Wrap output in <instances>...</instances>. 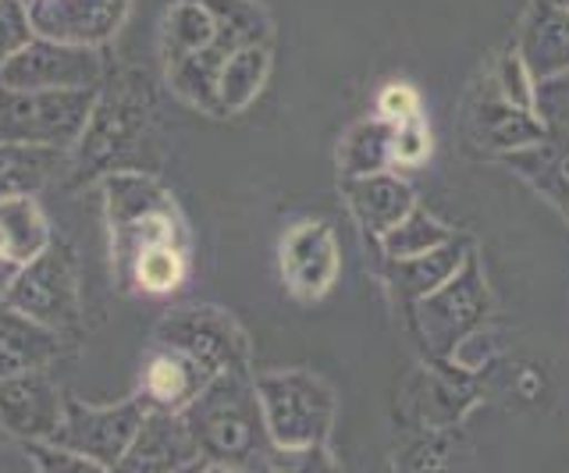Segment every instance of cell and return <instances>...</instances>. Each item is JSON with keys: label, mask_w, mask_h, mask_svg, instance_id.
<instances>
[{"label": "cell", "mask_w": 569, "mask_h": 473, "mask_svg": "<svg viewBox=\"0 0 569 473\" xmlns=\"http://www.w3.org/2000/svg\"><path fill=\"white\" fill-rule=\"evenodd\" d=\"M157 121V97L147 72L139 68H107L97 85L93 114L71 150L68 179L76 185L100 182L111 171H150L142 164Z\"/></svg>", "instance_id": "cell-1"}, {"label": "cell", "mask_w": 569, "mask_h": 473, "mask_svg": "<svg viewBox=\"0 0 569 473\" xmlns=\"http://www.w3.org/2000/svg\"><path fill=\"white\" fill-rule=\"evenodd\" d=\"M107 232H111V268L124 292L136 264L164 246L189 250V228L171 189L153 171H111L100 179Z\"/></svg>", "instance_id": "cell-2"}, {"label": "cell", "mask_w": 569, "mask_h": 473, "mask_svg": "<svg viewBox=\"0 0 569 473\" xmlns=\"http://www.w3.org/2000/svg\"><path fill=\"white\" fill-rule=\"evenodd\" d=\"M203 463L267 470L274 442L267 434L253 374H218L182 410Z\"/></svg>", "instance_id": "cell-3"}, {"label": "cell", "mask_w": 569, "mask_h": 473, "mask_svg": "<svg viewBox=\"0 0 569 473\" xmlns=\"http://www.w3.org/2000/svg\"><path fill=\"white\" fill-rule=\"evenodd\" d=\"M4 303L22 310L32 321L47 324L50 331H58V335L79 342L86 321V300H82L79 253L71 250V242L50 239V246L40 256H32L29 264L18 268Z\"/></svg>", "instance_id": "cell-4"}, {"label": "cell", "mask_w": 569, "mask_h": 473, "mask_svg": "<svg viewBox=\"0 0 569 473\" xmlns=\"http://www.w3.org/2000/svg\"><path fill=\"white\" fill-rule=\"evenodd\" d=\"M93 90H4L0 85V139L76 150L93 114Z\"/></svg>", "instance_id": "cell-5"}, {"label": "cell", "mask_w": 569, "mask_h": 473, "mask_svg": "<svg viewBox=\"0 0 569 473\" xmlns=\"http://www.w3.org/2000/svg\"><path fill=\"white\" fill-rule=\"evenodd\" d=\"M253 384L274 445L328 442L335 424V392L325 381L310 371H274L257 374Z\"/></svg>", "instance_id": "cell-6"}, {"label": "cell", "mask_w": 569, "mask_h": 473, "mask_svg": "<svg viewBox=\"0 0 569 473\" xmlns=\"http://www.w3.org/2000/svg\"><path fill=\"white\" fill-rule=\"evenodd\" d=\"M153 345H168L218 374H249V342L218 306H186L153 328Z\"/></svg>", "instance_id": "cell-7"}, {"label": "cell", "mask_w": 569, "mask_h": 473, "mask_svg": "<svg viewBox=\"0 0 569 473\" xmlns=\"http://www.w3.org/2000/svg\"><path fill=\"white\" fill-rule=\"evenodd\" d=\"M147 413L150 406L139 392L121 402H111V406H93V402L68 392L61 427L53 431L50 442L79 455H89V460H97L103 466H114L124 455V449H129Z\"/></svg>", "instance_id": "cell-8"}, {"label": "cell", "mask_w": 569, "mask_h": 473, "mask_svg": "<svg viewBox=\"0 0 569 473\" xmlns=\"http://www.w3.org/2000/svg\"><path fill=\"white\" fill-rule=\"evenodd\" d=\"M107 76L97 47H71L32 37L18 54L0 64L4 90H93Z\"/></svg>", "instance_id": "cell-9"}, {"label": "cell", "mask_w": 569, "mask_h": 473, "mask_svg": "<svg viewBox=\"0 0 569 473\" xmlns=\"http://www.w3.org/2000/svg\"><path fill=\"white\" fill-rule=\"evenodd\" d=\"M485 310H488V292H485V282H480L477 260L467 256L462 260V271H456L449 282L435 289L431 295L417 300V321L435 353H449L470 328H477V321L485 318Z\"/></svg>", "instance_id": "cell-10"}, {"label": "cell", "mask_w": 569, "mask_h": 473, "mask_svg": "<svg viewBox=\"0 0 569 473\" xmlns=\"http://www.w3.org/2000/svg\"><path fill=\"white\" fill-rule=\"evenodd\" d=\"M32 32L71 47H107L132 11V0H26Z\"/></svg>", "instance_id": "cell-11"}, {"label": "cell", "mask_w": 569, "mask_h": 473, "mask_svg": "<svg viewBox=\"0 0 569 473\" xmlns=\"http://www.w3.org/2000/svg\"><path fill=\"white\" fill-rule=\"evenodd\" d=\"M64 389L50 371H29L0 381V431L18 445L50 442L64 416Z\"/></svg>", "instance_id": "cell-12"}, {"label": "cell", "mask_w": 569, "mask_h": 473, "mask_svg": "<svg viewBox=\"0 0 569 473\" xmlns=\"http://www.w3.org/2000/svg\"><path fill=\"white\" fill-rule=\"evenodd\" d=\"M462 121H467V132L473 143L488 147L495 153L523 150L548 135L545 118L538 111H527L520 103L506 100L502 90L495 85V79L473 85V93L467 100V118Z\"/></svg>", "instance_id": "cell-13"}, {"label": "cell", "mask_w": 569, "mask_h": 473, "mask_svg": "<svg viewBox=\"0 0 569 473\" xmlns=\"http://www.w3.org/2000/svg\"><path fill=\"white\" fill-rule=\"evenodd\" d=\"M203 463L182 413L150 410L111 473H182Z\"/></svg>", "instance_id": "cell-14"}, {"label": "cell", "mask_w": 569, "mask_h": 473, "mask_svg": "<svg viewBox=\"0 0 569 473\" xmlns=\"http://www.w3.org/2000/svg\"><path fill=\"white\" fill-rule=\"evenodd\" d=\"M281 278L296 300H320L338 278V242L325 221H302L281 239Z\"/></svg>", "instance_id": "cell-15"}, {"label": "cell", "mask_w": 569, "mask_h": 473, "mask_svg": "<svg viewBox=\"0 0 569 473\" xmlns=\"http://www.w3.org/2000/svg\"><path fill=\"white\" fill-rule=\"evenodd\" d=\"M76 353V342L26 318L22 310L0 303V381L29 371H50L53 363Z\"/></svg>", "instance_id": "cell-16"}, {"label": "cell", "mask_w": 569, "mask_h": 473, "mask_svg": "<svg viewBox=\"0 0 569 473\" xmlns=\"http://www.w3.org/2000/svg\"><path fill=\"white\" fill-rule=\"evenodd\" d=\"M516 54L523 58L533 82H551L569 72V11L559 0H533L523 14Z\"/></svg>", "instance_id": "cell-17"}, {"label": "cell", "mask_w": 569, "mask_h": 473, "mask_svg": "<svg viewBox=\"0 0 569 473\" xmlns=\"http://www.w3.org/2000/svg\"><path fill=\"white\" fill-rule=\"evenodd\" d=\"M210 381L213 374L192 356L168 345H150V356L142 363V374H139V395L147 399L150 410L182 413Z\"/></svg>", "instance_id": "cell-18"}, {"label": "cell", "mask_w": 569, "mask_h": 473, "mask_svg": "<svg viewBox=\"0 0 569 473\" xmlns=\"http://www.w3.org/2000/svg\"><path fill=\"white\" fill-rule=\"evenodd\" d=\"M71 150L36 147V143H4L0 139V203L36 197L47 185L68 174Z\"/></svg>", "instance_id": "cell-19"}, {"label": "cell", "mask_w": 569, "mask_h": 473, "mask_svg": "<svg viewBox=\"0 0 569 473\" xmlns=\"http://www.w3.org/2000/svg\"><path fill=\"white\" fill-rule=\"evenodd\" d=\"M221 50V54H236V47L218 29V19L207 8V0H174L160 22V58L164 64H174L196 50Z\"/></svg>", "instance_id": "cell-20"}, {"label": "cell", "mask_w": 569, "mask_h": 473, "mask_svg": "<svg viewBox=\"0 0 569 473\" xmlns=\"http://www.w3.org/2000/svg\"><path fill=\"white\" fill-rule=\"evenodd\" d=\"M346 197H349L356 221L373 235L391 232V228L413 210V192H409V185L385 171L363 174V179H346Z\"/></svg>", "instance_id": "cell-21"}, {"label": "cell", "mask_w": 569, "mask_h": 473, "mask_svg": "<svg viewBox=\"0 0 569 473\" xmlns=\"http://www.w3.org/2000/svg\"><path fill=\"white\" fill-rule=\"evenodd\" d=\"M506 161L569 218V132L548 129V135L538 143L506 153Z\"/></svg>", "instance_id": "cell-22"}, {"label": "cell", "mask_w": 569, "mask_h": 473, "mask_svg": "<svg viewBox=\"0 0 569 473\" xmlns=\"http://www.w3.org/2000/svg\"><path fill=\"white\" fill-rule=\"evenodd\" d=\"M267 76H271V47H246L236 50L224 68H221V82H218V103H221V118L239 114L253 103L263 85Z\"/></svg>", "instance_id": "cell-23"}, {"label": "cell", "mask_w": 569, "mask_h": 473, "mask_svg": "<svg viewBox=\"0 0 569 473\" xmlns=\"http://www.w3.org/2000/svg\"><path fill=\"white\" fill-rule=\"evenodd\" d=\"M462 242L449 239L445 246L423 253V256H409V260H391V282L402 295L409 300H423V295H431L435 289H441L449 278L462 268Z\"/></svg>", "instance_id": "cell-24"}, {"label": "cell", "mask_w": 569, "mask_h": 473, "mask_svg": "<svg viewBox=\"0 0 569 473\" xmlns=\"http://www.w3.org/2000/svg\"><path fill=\"white\" fill-rule=\"evenodd\" d=\"M391 147H396V121L370 118L360 121L338 150V168L346 179H363V174H378L391 164Z\"/></svg>", "instance_id": "cell-25"}, {"label": "cell", "mask_w": 569, "mask_h": 473, "mask_svg": "<svg viewBox=\"0 0 569 473\" xmlns=\"http://www.w3.org/2000/svg\"><path fill=\"white\" fill-rule=\"evenodd\" d=\"M0 235H4L8 260H14V264H29V260L40 256L53 239L47 214L40 210V203H36V197L0 203Z\"/></svg>", "instance_id": "cell-26"}, {"label": "cell", "mask_w": 569, "mask_h": 473, "mask_svg": "<svg viewBox=\"0 0 569 473\" xmlns=\"http://www.w3.org/2000/svg\"><path fill=\"white\" fill-rule=\"evenodd\" d=\"M449 239L452 235L445 232L431 214H423V210L413 207L391 232L381 235V246H385L388 260H409V256H423V253L445 246Z\"/></svg>", "instance_id": "cell-27"}, {"label": "cell", "mask_w": 569, "mask_h": 473, "mask_svg": "<svg viewBox=\"0 0 569 473\" xmlns=\"http://www.w3.org/2000/svg\"><path fill=\"white\" fill-rule=\"evenodd\" d=\"M267 473H342L328 452V442L317 445H274L267 455Z\"/></svg>", "instance_id": "cell-28"}, {"label": "cell", "mask_w": 569, "mask_h": 473, "mask_svg": "<svg viewBox=\"0 0 569 473\" xmlns=\"http://www.w3.org/2000/svg\"><path fill=\"white\" fill-rule=\"evenodd\" d=\"M495 85L502 90L506 100L520 103V108L527 111H538V82H533V76L527 72L523 58L516 54V47H509L502 58H498V68H495Z\"/></svg>", "instance_id": "cell-29"}, {"label": "cell", "mask_w": 569, "mask_h": 473, "mask_svg": "<svg viewBox=\"0 0 569 473\" xmlns=\"http://www.w3.org/2000/svg\"><path fill=\"white\" fill-rule=\"evenodd\" d=\"M22 452L29 455L36 473H111V466H103V463L71 452V449H61L53 442H29V445H22Z\"/></svg>", "instance_id": "cell-30"}, {"label": "cell", "mask_w": 569, "mask_h": 473, "mask_svg": "<svg viewBox=\"0 0 569 473\" xmlns=\"http://www.w3.org/2000/svg\"><path fill=\"white\" fill-rule=\"evenodd\" d=\"M32 37L36 32H32L26 0H0V64L11 54H18Z\"/></svg>", "instance_id": "cell-31"}, {"label": "cell", "mask_w": 569, "mask_h": 473, "mask_svg": "<svg viewBox=\"0 0 569 473\" xmlns=\"http://www.w3.org/2000/svg\"><path fill=\"white\" fill-rule=\"evenodd\" d=\"M431 153V135H427L420 114L396 121V147H391V164H420Z\"/></svg>", "instance_id": "cell-32"}, {"label": "cell", "mask_w": 569, "mask_h": 473, "mask_svg": "<svg viewBox=\"0 0 569 473\" xmlns=\"http://www.w3.org/2000/svg\"><path fill=\"white\" fill-rule=\"evenodd\" d=\"M538 114L548 129L569 132V72L538 85Z\"/></svg>", "instance_id": "cell-33"}, {"label": "cell", "mask_w": 569, "mask_h": 473, "mask_svg": "<svg viewBox=\"0 0 569 473\" xmlns=\"http://www.w3.org/2000/svg\"><path fill=\"white\" fill-rule=\"evenodd\" d=\"M378 108H381V118H388V121H406V118L420 114V97L409 90L406 82H391V85H385Z\"/></svg>", "instance_id": "cell-34"}, {"label": "cell", "mask_w": 569, "mask_h": 473, "mask_svg": "<svg viewBox=\"0 0 569 473\" xmlns=\"http://www.w3.org/2000/svg\"><path fill=\"white\" fill-rule=\"evenodd\" d=\"M18 268H22V264H14V260H0V303H4V295H8V289L14 282Z\"/></svg>", "instance_id": "cell-35"}, {"label": "cell", "mask_w": 569, "mask_h": 473, "mask_svg": "<svg viewBox=\"0 0 569 473\" xmlns=\"http://www.w3.org/2000/svg\"><path fill=\"white\" fill-rule=\"evenodd\" d=\"M200 473H267V470H239V466H221V463H203Z\"/></svg>", "instance_id": "cell-36"}, {"label": "cell", "mask_w": 569, "mask_h": 473, "mask_svg": "<svg viewBox=\"0 0 569 473\" xmlns=\"http://www.w3.org/2000/svg\"><path fill=\"white\" fill-rule=\"evenodd\" d=\"M0 260H8V250H4V235H0Z\"/></svg>", "instance_id": "cell-37"}, {"label": "cell", "mask_w": 569, "mask_h": 473, "mask_svg": "<svg viewBox=\"0 0 569 473\" xmlns=\"http://www.w3.org/2000/svg\"><path fill=\"white\" fill-rule=\"evenodd\" d=\"M203 470V463H196V466H189V470H182V473H200Z\"/></svg>", "instance_id": "cell-38"}, {"label": "cell", "mask_w": 569, "mask_h": 473, "mask_svg": "<svg viewBox=\"0 0 569 473\" xmlns=\"http://www.w3.org/2000/svg\"><path fill=\"white\" fill-rule=\"evenodd\" d=\"M559 4H562V8H566V11H569V0H559Z\"/></svg>", "instance_id": "cell-39"}]
</instances>
